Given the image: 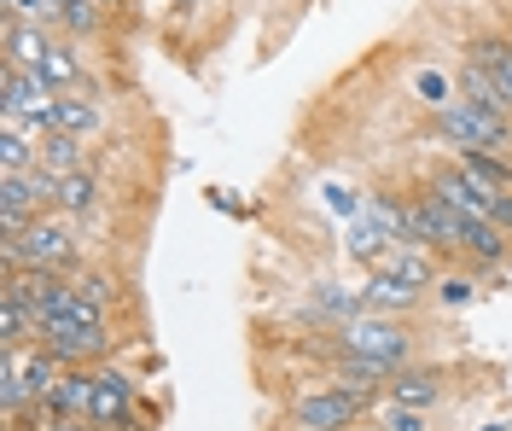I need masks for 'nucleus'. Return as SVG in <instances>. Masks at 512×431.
<instances>
[{
	"label": "nucleus",
	"instance_id": "obj_26",
	"mask_svg": "<svg viewBox=\"0 0 512 431\" xmlns=\"http://www.w3.org/2000/svg\"><path fill=\"white\" fill-rule=\"evenodd\" d=\"M99 24H105V0H82V6L64 12V30L70 35H94Z\"/></svg>",
	"mask_w": 512,
	"mask_h": 431
},
{
	"label": "nucleus",
	"instance_id": "obj_23",
	"mask_svg": "<svg viewBox=\"0 0 512 431\" xmlns=\"http://www.w3.org/2000/svg\"><path fill=\"white\" fill-rule=\"evenodd\" d=\"M384 251H390L384 228H379V222H367V216H355V222H350V257H355V263H379Z\"/></svg>",
	"mask_w": 512,
	"mask_h": 431
},
{
	"label": "nucleus",
	"instance_id": "obj_10",
	"mask_svg": "<svg viewBox=\"0 0 512 431\" xmlns=\"http://www.w3.org/2000/svg\"><path fill=\"white\" fill-rule=\"evenodd\" d=\"M0 53H6V65L35 70L47 53H53V30L24 24V18H6V24H0Z\"/></svg>",
	"mask_w": 512,
	"mask_h": 431
},
{
	"label": "nucleus",
	"instance_id": "obj_16",
	"mask_svg": "<svg viewBox=\"0 0 512 431\" xmlns=\"http://www.w3.org/2000/svg\"><path fill=\"white\" fill-rule=\"evenodd\" d=\"M105 129V105L94 94H59V111H53V134H70V140H94Z\"/></svg>",
	"mask_w": 512,
	"mask_h": 431
},
{
	"label": "nucleus",
	"instance_id": "obj_31",
	"mask_svg": "<svg viewBox=\"0 0 512 431\" xmlns=\"http://www.w3.org/2000/svg\"><path fill=\"white\" fill-rule=\"evenodd\" d=\"M175 6H187V12H192V6H198V0H175Z\"/></svg>",
	"mask_w": 512,
	"mask_h": 431
},
{
	"label": "nucleus",
	"instance_id": "obj_29",
	"mask_svg": "<svg viewBox=\"0 0 512 431\" xmlns=\"http://www.w3.org/2000/svg\"><path fill=\"white\" fill-rule=\"evenodd\" d=\"M489 222L512 239V187H507V193H489Z\"/></svg>",
	"mask_w": 512,
	"mask_h": 431
},
{
	"label": "nucleus",
	"instance_id": "obj_14",
	"mask_svg": "<svg viewBox=\"0 0 512 431\" xmlns=\"http://www.w3.org/2000/svg\"><path fill=\"white\" fill-rule=\"evenodd\" d=\"M373 268L390 274V280H402V286H414V292H431V286H437V263H431L425 245H390Z\"/></svg>",
	"mask_w": 512,
	"mask_h": 431
},
{
	"label": "nucleus",
	"instance_id": "obj_27",
	"mask_svg": "<svg viewBox=\"0 0 512 431\" xmlns=\"http://www.w3.org/2000/svg\"><path fill=\"white\" fill-rule=\"evenodd\" d=\"M379 426L384 431H431V420H425L419 408H396V402H384V408H379Z\"/></svg>",
	"mask_w": 512,
	"mask_h": 431
},
{
	"label": "nucleus",
	"instance_id": "obj_9",
	"mask_svg": "<svg viewBox=\"0 0 512 431\" xmlns=\"http://www.w3.org/2000/svg\"><path fill=\"white\" fill-rule=\"evenodd\" d=\"M88 402H94V367H64L53 397L41 402L47 420H88Z\"/></svg>",
	"mask_w": 512,
	"mask_h": 431
},
{
	"label": "nucleus",
	"instance_id": "obj_13",
	"mask_svg": "<svg viewBox=\"0 0 512 431\" xmlns=\"http://www.w3.org/2000/svg\"><path fill=\"white\" fill-rule=\"evenodd\" d=\"M425 193L431 199H443L454 216H489V193H478L466 175L454 164H443V169H431V181H425Z\"/></svg>",
	"mask_w": 512,
	"mask_h": 431
},
{
	"label": "nucleus",
	"instance_id": "obj_17",
	"mask_svg": "<svg viewBox=\"0 0 512 431\" xmlns=\"http://www.w3.org/2000/svg\"><path fill=\"white\" fill-rule=\"evenodd\" d=\"M454 169L478 187V193H507L512 187V158H489V152H454Z\"/></svg>",
	"mask_w": 512,
	"mask_h": 431
},
{
	"label": "nucleus",
	"instance_id": "obj_7",
	"mask_svg": "<svg viewBox=\"0 0 512 431\" xmlns=\"http://www.w3.org/2000/svg\"><path fill=\"white\" fill-rule=\"evenodd\" d=\"M507 251H512V239L489 216H460V257L478 274H495V268L507 263Z\"/></svg>",
	"mask_w": 512,
	"mask_h": 431
},
{
	"label": "nucleus",
	"instance_id": "obj_12",
	"mask_svg": "<svg viewBox=\"0 0 512 431\" xmlns=\"http://www.w3.org/2000/svg\"><path fill=\"white\" fill-rule=\"evenodd\" d=\"M443 391H448V373L443 367H402L396 379H390V402L396 408H431V402H443Z\"/></svg>",
	"mask_w": 512,
	"mask_h": 431
},
{
	"label": "nucleus",
	"instance_id": "obj_15",
	"mask_svg": "<svg viewBox=\"0 0 512 431\" xmlns=\"http://www.w3.org/2000/svg\"><path fill=\"white\" fill-rule=\"evenodd\" d=\"M35 216H47V210H41V199H35V187H30V169L6 175L0 181V228H6V239H18Z\"/></svg>",
	"mask_w": 512,
	"mask_h": 431
},
{
	"label": "nucleus",
	"instance_id": "obj_22",
	"mask_svg": "<svg viewBox=\"0 0 512 431\" xmlns=\"http://www.w3.org/2000/svg\"><path fill=\"white\" fill-rule=\"evenodd\" d=\"M88 140H70V134H41V169H53V175H76V169H88Z\"/></svg>",
	"mask_w": 512,
	"mask_h": 431
},
{
	"label": "nucleus",
	"instance_id": "obj_18",
	"mask_svg": "<svg viewBox=\"0 0 512 431\" xmlns=\"http://www.w3.org/2000/svg\"><path fill=\"white\" fill-rule=\"evenodd\" d=\"M466 59L489 70V76H495V88H501L507 105H512V35H478V41L466 47Z\"/></svg>",
	"mask_w": 512,
	"mask_h": 431
},
{
	"label": "nucleus",
	"instance_id": "obj_6",
	"mask_svg": "<svg viewBox=\"0 0 512 431\" xmlns=\"http://www.w3.org/2000/svg\"><path fill=\"white\" fill-rule=\"evenodd\" d=\"M88 420L99 431H128L134 426V379L117 367H94V402H88Z\"/></svg>",
	"mask_w": 512,
	"mask_h": 431
},
{
	"label": "nucleus",
	"instance_id": "obj_32",
	"mask_svg": "<svg viewBox=\"0 0 512 431\" xmlns=\"http://www.w3.org/2000/svg\"><path fill=\"white\" fill-rule=\"evenodd\" d=\"M70 6H82V0H64V12H70Z\"/></svg>",
	"mask_w": 512,
	"mask_h": 431
},
{
	"label": "nucleus",
	"instance_id": "obj_3",
	"mask_svg": "<svg viewBox=\"0 0 512 431\" xmlns=\"http://www.w3.org/2000/svg\"><path fill=\"white\" fill-rule=\"evenodd\" d=\"M437 134H443L454 152H489V158H512V129L507 123H489L483 111H472L466 100H448L431 111Z\"/></svg>",
	"mask_w": 512,
	"mask_h": 431
},
{
	"label": "nucleus",
	"instance_id": "obj_30",
	"mask_svg": "<svg viewBox=\"0 0 512 431\" xmlns=\"http://www.w3.org/2000/svg\"><path fill=\"white\" fill-rule=\"evenodd\" d=\"M41 431H99L94 420H47Z\"/></svg>",
	"mask_w": 512,
	"mask_h": 431
},
{
	"label": "nucleus",
	"instance_id": "obj_28",
	"mask_svg": "<svg viewBox=\"0 0 512 431\" xmlns=\"http://www.w3.org/2000/svg\"><path fill=\"white\" fill-rule=\"evenodd\" d=\"M76 292H82V298H94L99 309H105V315H111V303H117V286H111L105 274H88V268L76 274Z\"/></svg>",
	"mask_w": 512,
	"mask_h": 431
},
{
	"label": "nucleus",
	"instance_id": "obj_11",
	"mask_svg": "<svg viewBox=\"0 0 512 431\" xmlns=\"http://www.w3.org/2000/svg\"><path fill=\"white\" fill-rule=\"evenodd\" d=\"M419 298H425V292L402 286V280H390V274H379V268H367V286H361V303H367V315H390V321H408V315L419 309Z\"/></svg>",
	"mask_w": 512,
	"mask_h": 431
},
{
	"label": "nucleus",
	"instance_id": "obj_25",
	"mask_svg": "<svg viewBox=\"0 0 512 431\" xmlns=\"http://www.w3.org/2000/svg\"><path fill=\"white\" fill-rule=\"evenodd\" d=\"M431 292H437L443 309H466V303L478 298V280H472V274H437V286H431Z\"/></svg>",
	"mask_w": 512,
	"mask_h": 431
},
{
	"label": "nucleus",
	"instance_id": "obj_8",
	"mask_svg": "<svg viewBox=\"0 0 512 431\" xmlns=\"http://www.w3.org/2000/svg\"><path fill=\"white\" fill-rule=\"evenodd\" d=\"M454 88H460V100L472 105V111H483L489 123H507V129H512V105H507V94L495 88V76H489L483 65L460 59V70H454Z\"/></svg>",
	"mask_w": 512,
	"mask_h": 431
},
{
	"label": "nucleus",
	"instance_id": "obj_5",
	"mask_svg": "<svg viewBox=\"0 0 512 431\" xmlns=\"http://www.w3.org/2000/svg\"><path fill=\"white\" fill-rule=\"evenodd\" d=\"M53 111H59V94H53L35 70L0 65V117H24V123L53 134Z\"/></svg>",
	"mask_w": 512,
	"mask_h": 431
},
{
	"label": "nucleus",
	"instance_id": "obj_19",
	"mask_svg": "<svg viewBox=\"0 0 512 431\" xmlns=\"http://www.w3.org/2000/svg\"><path fill=\"white\" fill-rule=\"evenodd\" d=\"M53 210H59V216H70V222L94 216V210H99V175H94V169L59 175V204H53Z\"/></svg>",
	"mask_w": 512,
	"mask_h": 431
},
{
	"label": "nucleus",
	"instance_id": "obj_34",
	"mask_svg": "<svg viewBox=\"0 0 512 431\" xmlns=\"http://www.w3.org/2000/svg\"><path fill=\"white\" fill-rule=\"evenodd\" d=\"M367 431H384V426H367Z\"/></svg>",
	"mask_w": 512,
	"mask_h": 431
},
{
	"label": "nucleus",
	"instance_id": "obj_2",
	"mask_svg": "<svg viewBox=\"0 0 512 431\" xmlns=\"http://www.w3.org/2000/svg\"><path fill=\"white\" fill-rule=\"evenodd\" d=\"M373 402H379V391H361V385H320V391L291 402V426L297 431H355L367 420Z\"/></svg>",
	"mask_w": 512,
	"mask_h": 431
},
{
	"label": "nucleus",
	"instance_id": "obj_4",
	"mask_svg": "<svg viewBox=\"0 0 512 431\" xmlns=\"http://www.w3.org/2000/svg\"><path fill=\"white\" fill-rule=\"evenodd\" d=\"M338 350L390 362L402 373L408 356H414V332H408V321H390V315H361V321H344V327H338Z\"/></svg>",
	"mask_w": 512,
	"mask_h": 431
},
{
	"label": "nucleus",
	"instance_id": "obj_21",
	"mask_svg": "<svg viewBox=\"0 0 512 431\" xmlns=\"http://www.w3.org/2000/svg\"><path fill=\"white\" fill-rule=\"evenodd\" d=\"M367 222H379L390 245H414V222H408V199H396V193H367Z\"/></svg>",
	"mask_w": 512,
	"mask_h": 431
},
{
	"label": "nucleus",
	"instance_id": "obj_20",
	"mask_svg": "<svg viewBox=\"0 0 512 431\" xmlns=\"http://www.w3.org/2000/svg\"><path fill=\"white\" fill-rule=\"evenodd\" d=\"M35 76H41L53 94H70V88H82V82H88V70H82V59H76V47H70V41H53V53L35 65Z\"/></svg>",
	"mask_w": 512,
	"mask_h": 431
},
{
	"label": "nucleus",
	"instance_id": "obj_1",
	"mask_svg": "<svg viewBox=\"0 0 512 431\" xmlns=\"http://www.w3.org/2000/svg\"><path fill=\"white\" fill-rule=\"evenodd\" d=\"M6 268H47V274H82V239H76V222L47 210L35 216L18 239H6Z\"/></svg>",
	"mask_w": 512,
	"mask_h": 431
},
{
	"label": "nucleus",
	"instance_id": "obj_24",
	"mask_svg": "<svg viewBox=\"0 0 512 431\" xmlns=\"http://www.w3.org/2000/svg\"><path fill=\"white\" fill-rule=\"evenodd\" d=\"M6 18H24L41 30H59L64 24V0H6Z\"/></svg>",
	"mask_w": 512,
	"mask_h": 431
},
{
	"label": "nucleus",
	"instance_id": "obj_33",
	"mask_svg": "<svg viewBox=\"0 0 512 431\" xmlns=\"http://www.w3.org/2000/svg\"><path fill=\"white\" fill-rule=\"evenodd\" d=\"M483 431H507V426H483Z\"/></svg>",
	"mask_w": 512,
	"mask_h": 431
}]
</instances>
